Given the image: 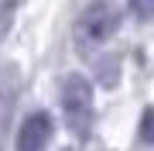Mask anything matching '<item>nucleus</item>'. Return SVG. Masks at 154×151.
I'll return each instance as SVG.
<instances>
[{"instance_id":"1","label":"nucleus","mask_w":154,"mask_h":151,"mask_svg":"<svg viewBox=\"0 0 154 151\" xmlns=\"http://www.w3.org/2000/svg\"><path fill=\"white\" fill-rule=\"evenodd\" d=\"M62 113L75 137H89L93 131V86L86 76H65L62 79Z\"/></svg>"},{"instance_id":"4","label":"nucleus","mask_w":154,"mask_h":151,"mask_svg":"<svg viewBox=\"0 0 154 151\" xmlns=\"http://www.w3.org/2000/svg\"><path fill=\"white\" fill-rule=\"evenodd\" d=\"M127 7L137 21H154V0H127Z\"/></svg>"},{"instance_id":"5","label":"nucleus","mask_w":154,"mask_h":151,"mask_svg":"<svg viewBox=\"0 0 154 151\" xmlns=\"http://www.w3.org/2000/svg\"><path fill=\"white\" fill-rule=\"evenodd\" d=\"M140 137L147 141V144H154V106H147L140 117Z\"/></svg>"},{"instance_id":"2","label":"nucleus","mask_w":154,"mask_h":151,"mask_svg":"<svg viewBox=\"0 0 154 151\" xmlns=\"http://www.w3.org/2000/svg\"><path fill=\"white\" fill-rule=\"evenodd\" d=\"M116 28H120V11L110 4V0H96L93 7H86L82 17H79L75 24V38L79 45H99V41H106L110 34H116Z\"/></svg>"},{"instance_id":"3","label":"nucleus","mask_w":154,"mask_h":151,"mask_svg":"<svg viewBox=\"0 0 154 151\" xmlns=\"http://www.w3.org/2000/svg\"><path fill=\"white\" fill-rule=\"evenodd\" d=\"M51 137V117L45 110H34L17 127V151H45Z\"/></svg>"}]
</instances>
